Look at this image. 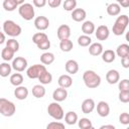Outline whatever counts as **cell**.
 <instances>
[{
	"label": "cell",
	"instance_id": "47",
	"mask_svg": "<svg viewBox=\"0 0 129 129\" xmlns=\"http://www.w3.org/2000/svg\"><path fill=\"white\" fill-rule=\"evenodd\" d=\"M99 129H116V127L111 124H106V125H102Z\"/></svg>",
	"mask_w": 129,
	"mask_h": 129
},
{
	"label": "cell",
	"instance_id": "28",
	"mask_svg": "<svg viewBox=\"0 0 129 129\" xmlns=\"http://www.w3.org/2000/svg\"><path fill=\"white\" fill-rule=\"evenodd\" d=\"M38 81L40 82L41 85H48L52 81V75L49 72H47V70H45L38 77Z\"/></svg>",
	"mask_w": 129,
	"mask_h": 129
},
{
	"label": "cell",
	"instance_id": "2",
	"mask_svg": "<svg viewBox=\"0 0 129 129\" xmlns=\"http://www.w3.org/2000/svg\"><path fill=\"white\" fill-rule=\"evenodd\" d=\"M128 24H129V17L126 14H122V15L118 16L113 24V27H112L113 33L117 36L122 35L125 32Z\"/></svg>",
	"mask_w": 129,
	"mask_h": 129
},
{
	"label": "cell",
	"instance_id": "23",
	"mask_svg": "<svg viewBox=\"0 0 129 129\" xmlns=\"http://www.w3.org/2000/svg\"><path fill=\"white\" fill-rule=\"evenodd\" d=\"M115 58H116V53L112 49H106L105 51L102 52V59H103V61H105L107 63L113 62L115 60Z\"/></svg>",
	"mask_w": 129,
	"mask_h": 129
},
{
	"label": "cell",
	"instance_id": "16",
	"mask_svg": "<svg viewBox=\"0 0 129 129\" xmlns=\"http://www.w3.org/2000/svg\"><path fill=\"white\" fill-rule=\"evenodd\" d=\"M24 2L23 1H17V0H4L3 1V8L6 10V11H14L18 5L20 6L21 4H23Z\"/></svg>",
	"mask_w": 129,
	"mask_h": 129
},
{
	"label": "cell",
	"instance_id": "38",
	"mask_svg": "<svg viewBox=\"0 0 129 129\" xmlns=\"http://www.w3.org/2000/svg\"><path fill=\"white\" fill-rule=\"evenodd\" d=\"M76 6H77L76 0H66L62 3V7L66 11H73L74 9H76Z\"/></svg>",
	"mask_w": 129,
	"mask_h": 129
},
{
	"label": "cell",
	"instance_id": "33",
	"mask_svg": "<svg viewBox=\"0 0 129 129\" xmlns=\"http://www.w3.org/2000/svg\"><path fill=\"white\" fill-rule=\"evenodd\" d=\"M14 51L13 50H11L10 48H8V47H4L3 49H2V51H1V56H2V58L5 60V61H9V60H11V59H13V57H14Z\"/></svg>",
	"mask_w": 129,
	"mask_h": 129
},
{
	"label": "cell",
	"instance_id": "25",
	"mask_svg": "<svg viewBox=\"0 0 129 129\" xmlns=\"http://www.w3.org/2000/svg\"><path fill=\"white\" fill-rule=\"evenodd\" d=\"M64 122L68 124V125H74L78 122L79 120V117H78V114L74 111H69L64 116Z\"/></svg>",
	"mask_w": 129,
	"mask_h": 129
},
{
	"label": "cell",
	"instance_id": "4",
	"mask_svg": "<svg viewBox=\"0 0 129 129\" xmlns=\"http://www.w3.org/2000/svg\"><path fill=\"white\" fill-rule=\"evenodd\" d=\"M3 31L7 35L15 37V36L20 35L22 29H21L20 25H18L13 20H5L4 23H3Z\"/></svg>",
	"mask_w": 129,
	"mask_h": 129
},
{
	"label": "cell",
	"instance_id": "22",
	"mask_svg": "<svg viewBox=\"0 0 129 129\" xmlns=\"http://www.w3.org/2000/svg\"><path fill=\"white\" fill-rule=\"evenodd\" d=\"M82 31L84 32L85 35L90 36L92 33L95 32V24L92 21H89V20L84 21L83 24H82Z\"/></svg>",
	"mask_w": 129,
	"mask_h": 129
},
{
	"label": "cell",
	"instance_id": "39",
	"mask_svg": "<svg viewBox=\"0 0 129 129\" xmlns=\"http://www.w3.org/2000/svg\"><path fill=\"white\" fill-rule=\"evenodd\" d=\"M118 83V89L120 92H129V81L127 79H124Z\"/></svg>",
	"mask_w": 129,
	"mask_h": 129
},
{
	"label": "cell",
	"instance_id": "30",
	"mask_svg": "<svg viewBox=\"0 0 129 129\" xmlns=\"http://www.w3.org/2000/svg\"><path fill=\"white\" fill-rule=\"evenodd\" d=\"M11 85L15 86V87H19L21 86V84L23 83V77L20 73H14L10 76V79H9Z\"/></svg>",
	"mask_w": 129,
	"mask_h": 129
},
{
	"label": "cell",
	"instance_id": "3",
	"mask_svg": "<svg viewBox=\"0 0 129 129\" xmlns=\"http://www.w3.org/2000/svg\"><path fill=\"white\" fill-rule=\"evenodd\" d=\"M16 111V107L13 102L5 99L0 98V114L5 117H11L14 115Z\"/></svg>",
	"mask_w": 129,
	"mask_h": 129
},
{
	"label": "cell",
	"instance_id": "41",
	"mask_svg": "<svg viewBox=\"0 0 129 129\" xmlns=\"http://www.w3.org/2000/svg\"><path fill=\"white\" fill-rule=\"evenodd\" d=\"M119 122L123 125H128L129 124V114L126 112L121 113L119 116Z\"/></svg>",
	"mask_w": 129,
	"mask_h": 129
},
{
	"label": "cell",
	"instance_id": "6",
	"mask_svg": "<svg viewBox=\"0 0 129 129\" xmlns=\"http://www.w3.org/2000/svg\"><path fill=\"white\" fill-rule=\"evenodd\" d=\"M47 113L50 117H52L57 121L61 120L64 116L63 109L57 102H52L47 106Z\"/></svg>",
	"mask_w": 129,
	"mask_h": 129
},
{
	"label": "cell",
	"instance_id": "10",
	"mask_svg": "<svg viewBox=\"0 0 129 129\" xmlns=\"http://www.w3.org/2000/svg\"><path fill=\"white\" fill-rule=\"evenodd\" d=\"M56 34L59 40H63V39H70L71 36V27L67 24H61L57 30H56Z\"/></svg>",
	"mask_w": 129,
	"mask_h": 129
},
{
	"label": "cell",
	"instance_id": "20",
	"mask_svg": "<svg viewBox=\"0 0 129 129\" xmlns=\"http://www.w3.org/2000/svg\"><path fill=\"white\" fill-rule=\"evenodd\" d=\"M28 89L24 86H19L16 87V89L14 90V96L16 99L18 100H25L28 96Z\"/></svg>",
	"mask_w": 129,
	"mask_h": 129
},
{
	"label": "cell",
	"instance_id": "1",
	"mask_svg": "<svg viewBox=\"0 0 129 129\" xmlns=\"http://www.w3.org/2000/svg\"><path fill=\"white\" fill-rule=\"evenodd\" d=\"M83 81L87 88L89 89H95L98 88L101 84V77L94 71L88 70L83 75Z\"/></svg>",
	"mask_w": 129,
	"mask_h": 129
},
{
	"label": "cell",
	"instance_id": "48",
	"mask_svg": "<svg viewBox=\"0 0 129 129\" xmlns=\"http://www.w3.org/2000/svg\"><path fill=\"white\" fill-rule=\"evenodd\" d=\"M4 42H6L5 34H4L3 32H1V31H0V44H2V43H4Z\"/></svg>",
	"mask_w": 129,
	"mask_h": 129
},
{
	"label": "cell",
	"instance_id": "45",
	"mask_svg": "<svg viewBox=\"0 0 129 129\" xmlns=\"http://www.w3.org/2000/svg\"><path fill=\"white\" fill-rule=\"evenodd\" d=\"M47 3L51 8H56L61 4V1L60 0H48Z\"/></svg>",
	"mask_w": 129,
	"mask_h": 129
},
{
	"label": "cell",
	"instance_id": "12",
	"mask_svg": "<svg viewBox=\"0 0 129 129\" xmlns=\"http://www.w3.org/2000/svg\"><path fill=\"white\" fill-rule=\"evenodd\" d=\"M67 97H68L67 89H63V88H60V87L55 89L52 93V98H53L54 102H57V103L64 101L67 99Z\"/></svg>",
	"mask_w": 129,
	"mask_h": 129
},
{
	"label": "cell",
	"instance_id": "15",
	"mask_svg": "<svg viewBox=\"0 0 129 129\" xmlns=\"http://www.w3.org/2000/svg\"><path fill=\"white\" fill-rule=\"evenodd\" d=\"M120 80V74L117 70H110L107 72L106 74V81L108 82V84L110 85H114L117 84Z\"/></svg>",
	"mask_w": 129,
	"mask_h": 129
},
{
	"label": "cell",
	"instance_id": "27",
	"mask_svg": "<svg viewBox=\"0 0 129 129\" xmlns=\"http://www.w3.org/2000/svg\"><path fill=\"white\" fill-rule=\"evenodd\" d=\"M107 13L110 15V16H116V15H119L120 12H121V7L118 3H111L107 6Z\"/></svg>",
	"mask_w": 129,
	"mask_h": 129
},
{
	"label": "cell",
	"instance_id": "8",
	"mask_svg": "<svg viewBox=\"0 0 129 129\" xmlns=\"http://www.w3.org/2000/svg\"><path fill=\"white\" fill-rule=\"evenodd\" d=\"M11 67L16 72H23L27 68V60L22 56H16L15 58L12 59Z\"/></svg>",
	"mask_w": 129,
	"mask_h": 129
},
{
	"label": "cell",
	"instance_id": "34",
	"mask_svg": "<svg viewBox=\"0 0 129 129\" xmlns=\"http://www.w3.org/2000/svg\"><path fill=\"white\" fill-rule=\"evenodd\" d=\"M47 38H48V36L44 32H36L32 36V42L37 45V44H39L40 42H42L43 40H45Z\"/></svg>",
	"mask_w": 129,
	"mask_h": 129
},
{
	"label": "cell",
	"instance_id": "32",
	"mask_svg": "<svg viewBox=\"0 0 129 129\" xmlns=\"http://www.w3.org/2000/svg\"><path fill=\"white\" fill-rule=\"evenodd\" d=\"M12 67L8 62H2L0 63V76L2 78H6L11 74Z\"/></svg>",
	"mask_w": 129,
	"mask_h": 129
},
{
	"label": "cell",
	"instance_id": "31",
	"mask_svg": "<svg viewBox=\"0 0 129 129\" xmlns=\"http://www.w3.org/2000/svg\"><path fill=\"white\" fill-rule=\"evenodd\" d=\"M73 47H74V43L71 39H63V40H60V42H59V48L63 52L71 51L73 49Z\"/></svg>",
	"mask_w": 129,
	"mask_h": 129
},
{
	"label": "cell",
	"instance_id": "21",
	"mask_svg": "<svg viewBox=\"0 0 129 129\" xmlns=\"http://www.w3.org/2000/svg\"><path fill=\"white\" fill-rule=\"evenodd\" d=\"M103 51H104L103 50V45L100 42H94V43H91L89 45V52H90L91 55L97 56V55L102 54Z\"/></svg>",
	"mask_w": 129,
	"mask_h": 129
},
{
	"label": "cell",
	"instance_id": "35",
	"mask_svg": "<svg viewBox=\"0 0 129 129\" xmlns=\"http://www.w3.org/2000/svg\"><path fill=\"white\" fill-rule=\"evenodd\" d=\"M91 43H92V38L89 35L83 34V35L78 37V44L80 46H84V47L85 46H89Z\"/></svg>",
	"mask_w": 129,
	"mask_h": 129
},
{
	"label": "cell",
	"instance_id": "40",
	"mask_svg": "<svg viewBox=\"0 0 129 129\" xmlns=\"http://www.w3.org/2000/svg\"><path fill=\"white\" fill-rule=\"evenodd\" d=\"M46 129H66L64 124L58 121H52L46 125Z\"/></svg>",
	"mask_w": 129,
	"mask_h": 129
},
{
	"label": "cell",
	"instance_id": "50",
	"mask_svg": "<svg viewBox=\"0 0 129 129\" xmlns=\"http://www.w3.org/2000/svg\"><path fill=\"white\" fill-rule=\"evenodd\" d=\"M89 129H95V128H94V127H93V126H92V127H90V128H89Z\"/></svg>",
	"mask_w": 129,
	"mask_h": 129
},
{
	"label": "cell",
	"instance_id": "36",
	"mask_svg": "<svg viewBox=\"0 0 129 129\" xmlns=\"http://www.w3.org/2000/svg\"><path fill=\"white\" fill-rule=\"evenodd\" d=\"M6 47H8L11 50H13L14 52H16L19 50V42L15 38H10V39L6 40Z\"/></svg>",
	"mask_w": 129,
	"mask_h": 129
},
{
	"label": "cell",
	"instance_id": "44",
	"mask_svg": "<svg viewBox=\"0 0 129 129\" xmlns=\"http://www.w3.org/2000/svg\"><path fill=\"white\" fill-rule=\"evenodd\" d=\"M32 4L37 7V8H40V7H43L45 4H46V1L45 0H33L32 1Z\"/></svg>",
	"mask_w": 129,
	"mask_h": 129
},
{
	"label": "cell",
	"instance_id": "43",
	"mask_svg": "<svg viewBox=\"0 0 129 129\" xmlns=\"http://www.w3.org/2000/svg\"><path fill=\"white\" fill-rule=\"evenodd\" d=\"M118 97H119L120 102H122V103L129 102V92H120Z\"/></svg>",
	"mask_w": 129,
	"mask_h": 129
},
{
	"label": "cell",
	"instance_id": "42",
	"mask_svg": "<svg viewBox=\"0 0 129 129\" xmlns=\"http://www.w3.org/2000/svg\"><path fill=\"white\" fill-rule=\"evenodd\" d=\"M36 46H37L39 49H41V50H46V49H48V48L50 47V41H49V39L47 38V39L43 40L42 42H40L39 44H37Z\"/></svg>",
	"mask_w": 129,
	"mask_h": 129
},
{
	"label": "cell",
	"instance_id": "18",
	"mask_svg": "<svg viewBox=\"0 0 129 129\" xmlns=\"http://www.w3.org/2000/svg\"><path fill=\"white\" fill-rule=\"evenodd\" d=\"M64 68H66V71L67 73H69L70 75H75L78 73L79 71V63L77 60L75 59H69L66 64H64Z\"/></svg>",
	"mask_w": 129,
	"mask_h": 129
},
{
	"label": "cell",
	"instance_id": "37",
	"mask_svg": "<svg viewBox=\"0 0 129 129\" xmlns=\"http://www.w3.org/2000/svg\"><path fill=\"white\" fill-rule=\"evenodd\" d=\"M78 125L81 129H89L93 126L92 121L89 118H81L80 120H78Z\"/></svg>",
	"mask_w": 129,
	"mask_h": 129
},
{
	"label": "cell",
	"instance_id": "9",
	"mask_svg": "<svg viewBox=\"0 0 129 129\" xmlns=\"http://www.w3.org/2000/svg\"><path fill=\"white\" fill-rule=\"evenodd\" d=\"M95 34L98 40H106L110 35V30L107 25H100L95 30Z\"/></svg>",
	"mask_w": 129,
	"mask_h": 129
},
{
	"label": "cell",
	"instance_id": "29",
	"mask_svg": "<svg viewBox=\"0 0 129 129\" xmlns=\"http://www.w3.org/2000/svg\"><path fill=\"white\" fill-rule=\"evenodd\" d=\"M40 61L43 63V66L51 64L54 61V54L52 52H43L40 55Z\"/></svg>",
	"mask_w": 129,
	"mask_h": 129
},
{
	"label": "cell",
	"instance_id": "13",
	"mask_svg": "<svg viewBox=\"0 0 129 129\" xmlns=\"http://www.w3.org/2000/svg\"><path fill=\"white\" fill-rule=\"evenodd\" d=\"M97 113L101 117H107L110 113V106L105 101H100L97 104Z\"/></svg>",
	"mask_w": 129,
	"mask_h": 129
},
{
	"label": "cell",
	"instance_id": "46",
	"mask_svg": "<svg viewBox=\"0 0 129 129\" xmlns=\"http://www.w3.org/2000/svg\"><path fill=\"white\" fill-rule=\"evenodd\" d=\"M121 64L124 69H128L129 68V56H125L121 58Z\"/></svg>",
	"mask_w": 129,
	"mask_h": 129
},
{
	"label": "cell",
	"instance_id": "24",
	"mask_svg": "<svg viewBox=\"0 0 129 129\" xmlns=\"http://www.w3.org/2000/svg\"><path fill=\"white\" fill-rule=\"evenodd\" d=\"M115 53L118 56H120L121 58H123L125 56H129V45L127 43H122V44L118 45Z\"/></svg>",
	"mask_w": 129,
	"mask_h": 129
},
{
	"label": "cell",
	"instance_id": "5",
	"mask_svg": "<svg viewBox=\"0 0 129 129\" xmlns=\"http://www.w3.org/2000/svg\"><path fill=\"white\" fill-rule=\"evenodd\" d=\"M18 13L24 20H32L34 18V8L31 3H23L18 7Z\"/></svg>",
	"mask_w": 129,
	"mask_h": 129
},
{
	"label": "cell",
	"instance_id": "7",
	"mask_svg": "<svg viewBox=\"0 0 129 129\" xmlns=\"http://www.w3.org/2000/svg\"><path fill=\"white\" fill-rule=\"evenodd\" d=\"M45 70H46V68L43 64H33V66H31V67H29L27 69L26 75H27V77L29 79H32V80L38 79V77L40 76V74L43 71H45Z\"/></svg>",
	"mask_w": 129,
	"mask_h": 129
},
{
	"label": "cell",
	"instance_id": "19",
	"mask_svg": "<svg viewBox=\"0 0 129 129\" xmlns=\"http://www.w3.org/2000/svg\"><path fill=\"white\" fill-rule=\"evenodd\" d=\"M58 86L63 89H68L73 85V79L69 75H61L57 80Z\"/></svg>",
	"mask_w": 129,
	"mask_h": 129
},
{
	"label": "cell",
	"instance_id": "14",
	"mask_svg": "<svg viewBox=\"0 0 129 129\" xmlns=\"http://www.w3.org/2000/svg\"><path fill=\"white\" fill-rule=\"evenodd\" d=\"M95 107H96V104L93 99H91V98L86 99L82 103V112L84 114H90L94 111Z\"/></svg>",
	"mask_w": 129,
	"mask_h": 129
},
{
	"label": "cell",
	"instance_id": "11",
	"mask_svg": "<svg viewBox=\"0 0 129 129\" xmlns=\"http://www.w3.org/2000/svg\"><path fill=\"white\" fill-rule=\"evenodd\" d=\"M34 26L38 30H45L49 26V20L45 16H37L34 19Z\"/></svg>",
	"mask_w": 129,
	"mask_h": 129
},
{
	"label": "cell",
	"instance_id": "49",
	"mask_svg": "<svg viewBox=\"0 0 129 129\" xmlns=\"http://www.w3.org/2000/svg\"><path fill=\"white\" fill-rule=\"evenodd\" d=\"M118 4L126 8V7H128V6H129V1H119V3H118Z\"/></svg>",
	"mask_w": 129,
	"mask_h": 129
},
{
	"label": "cell",
	"instance_id": "26",
	"mask_svg": "<svg viewBox=\"0 0 129 129\" xmlns=\"http://www.w3.org/2000/svg\"><path fill=\"white\" fill-rule=\"evenodd\" d=\"M32 95L36 99H41L45 95V88L42 85H34L32 88Z\"/></svg>",
	"mask_w": 129,
	"mask_h": 129
},
{
	"label": "cell",
	"instance_id": "17",
	"mask_svg": "<svg viewBox=\"0 0 129 129\" xmlns=\"http://www.w3.org/2000/svg\"><path fill=\"white\" fill-rule=\"evenodd\" d=\"M86 16H87V13L83 8H76L72 11V18L77 22L84 21L86 19Z\"/></svg>",
	"mask_w": 129,
	"mask_h": 129
}]
</instances>
